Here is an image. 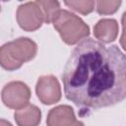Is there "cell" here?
<instances>
[{"label": "cell", "instance_id": "cell-1", "mask_svg": "<svg viewBox=\"0 0 126 126\" xmlns=\"http://www.w3.org/2000/svg\"><path fill=\"white\" fill-rule=\"evenodd\" d=\"M62 82L65 96L78 106L119 103L126 98V54L117 45L85 38L71 52Z\"/></svg>", "mask_w": 126, "mask_h": 126}, {"label": "cell", "instance_id": "cell-2", "mask_svg": "<svg viewBox=\"0 0 126 126\" xmlns=\"http://www.w3.org/2000/svg\"><path fill=\"white\" fill-rule=\"evenodd\" d=\"M36 43L29 37H20L3 44L0 48V63L7 71L19 69L25 62L34 58Z\"/></svg>", "mask_w": 126, "mask_h": 126}, {"label": "cell", "instance_id": "cell-3", "mask_svg": "<svg viewBox=\"0 0 126 126\" xmlns=\"http://www.w3.org/2000/svg\"><path fill=\"white\" fill-rule=\"evenodd\" d=\"M52 24L62 40L69 45L78 43L90 34L89 26L81 18L67 10H60L52 20Z\"/></svg>", "mask_w": 126, "mask_h": 126}, {"label": "cell", "instance_id": "cell-4", "mask_svg": "<svg viewBox=\"0 0 126 126\" xmlns=\"http://www.w3.org/2000/svg\"><path fill=\"white\" fill-rule=\"evenodd\" d=\"M16 17L19 26L26 32L36 31L44 22L43 12L37 1L21 4L18 7Z\"/></svg>", "mask_w": 126, "mask_h": 126}, {"label": "cell", "instance_id": "cell-5", "mask_svg": "<svg viewBox=\"0 0 126 126\" xmlns=\"http://www.w3.org/2000/svg\"><path fill=\"white\" fill-rule=\"evenodd\" d=\"M3 103L13 109H20L29 104L31 98V90L23 82L14 81L8 83L2 90L1 94Z\"/></svg>", "mask_w": 126, "mask_h": 126}, {"label": "cell", "instance_id": "cell-6", "mask_svg": "<svg viewBox=\"0 0 126 126\" xmlns=\"http://www.w3.org/2000/svg\"><path fill=\"white\" fill-rule=\"evenodd\" d=\"M35 92L38 99L43 104H53L61 98V88L56 77L45 75L38 78Z\"/></svg>", "mask_w": 126, "mask_h": 126}, {"label": "cell", "instance_id": "cell-7", "mask_svg": "<svg viewBox=\"0 0 126 126\" xmlns=\"http://www.w3.org/2000/svg\"><path fill=\"white\" fill-rule=\"evenodd\" d=\"M47 126H85L76 120L74 110L69 105H58L49 110L46 118Z\"/></svg>", "mask_w": 126, "mask_h": 126}, {"label": "cell", "instance_id": "cell-8", "mask_svg": "<svg viewBox=\"0 0 126 126\" xmlns=\"http://www.w3.org/2000/svg\"><path fill=\"white\" fill-rule=\"evenodd\" d=\"M94 36L103 43H109L116 39L118 24L114 19H101L94 27Z\"/></svg>", "mask_w": 126, "mask_h": 126}, {"label": "cell", "instance_id": "cell-9", "mask_svg": "<svg viewBox=\"0 0 126 126\" xmlns=\"http://www.w3.org/2000/svg\"><path fill=\"white\" fill-rule=\"evenodd\" d=\"M14 117L18 126H37L41 120V111L37 106L29 103L17 109Z\"/></svg>", "mask_w": 126, "mask_h": 126}, {"label": "cell", "instance_id": "cell-10", "mask_svg": "<svg viewBox=\"0 0 126 126\" xmlns=\"http://www.w3.org/2000/svg\"><path fill=\"white\" fill-rule=\"evenodd\" d=\"M37 3L42 9L44 15V22L46 24L52 23V20L54 19L55 15L61 10L59 2L46 0V1H37Z\"/></svg>", "mask_w": 126, "mask_h": 126}, {"label": "cell", "instance_id": "cell-11", "mask_svg": "<svg viewBox=\"0 0 126 126\" xmlns=\"http://www.w3.org/2000/svg\"><path fill=\"white\" fill-rule=\"evenodd\" d=\"M64 4L73 9L76 12L81 13L82 15H88L91 12L94 11L95 2L94 1H89V0H84V1H65Z\"/></svg>", "mask_w": 126, "mask_h": 126}, {"label": "cell", "instance_id": "cell-12", "mask_svg": "<svg viewBox=\"0 0 126 126\" xmlns=\"http://www.w3.org/2000/svg\"><path fill=\"white\" fill-rule=\"evenodd\" d=\"M121 1H96V12L100 15H109L115 13L121 5Z\"/></svg>", "mask_w": 126, "mask_h": 126}, {"label": "cell", "instance_id": "cell-13", "mask_svg": "<svg viewBox=\"0 0 126 126\" xmlns=\"http://www.w3.org/2000/svg\"><path fill=\"white\" fill-rule=\"evenodd\" d=\"M121 24H122V34L120 37V45L126 51V11L122 15Z\"/></svg>", "mask_w": 126, "mask_h": 126}, {"label": "cell", "instance_id": "cell-14", "mask_svg": "<svg viewBox=\"0 0 126 126\" xmlns=\"http://www.w3.org/2000/svg\"><path fill=\"white\" fill-rule=\"evenodd\" d=\"M0 126H13V125L10 122L6 121L5 119H1L0 120Z\"/></svg>", "mask_w": 126, "mask_h": 126}]
</instances>
